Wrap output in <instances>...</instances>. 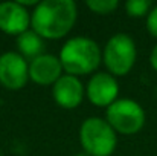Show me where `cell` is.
<instances>
[{
  "label": "cell",
  "instance_id": "1",
  "mask_svg": "<svg viewBox=\"0 0 157 156\" xmlns=\"http://www.w3.org/2000/svg\"><path fill=\"white\" fill-rule=\"evenodd\" d=\"M76 20L78 6L73 0H43L31 11V29L43 40H61Z\"/></svg>",
  "mask_w": 157,
  "mask_h": 156
},
{
  "label": "cell",
  "instance_id": "2",
  "mask_svg": "<svg viewBox=\"0 0 157 156\" xmlns=\"http://www.w3.org/2000/svg\"><path fill=\"white\" fill-rule=\"evenodd\" d=\"M58 58L64 74L79 78L98 72V67L102 63V49L93 38L76 35L66 40Z\"/></svg>",
  "mask_w": 157,
  "mask_h": 156
},
{
  "label": "cell",
  "instance_id": "3",
  "mask_svg": "<svg viewBox=\"0 0 157 156\" xmlns=\"http://www.w3.org/2000/svg\"><path fill=\"white\" fill-rule=\"evenodd\" d=\"M79 144L89 156H111L117 147V133L105 118H86L79 127Z\"/></svg>",
  "mask_w": 157,
  "mask_h": 156
},
{
  "label": "cell",
  "instance_id": "4",
  "mask_svg": "<svg viewBox=\"0 0 157 156\" xmlns=\"http://www.w3.org/2000/svg\"><path fill=\"white\" fill-rule=\"evenodd\" d=\"M137 60L136 42L131 35L125 32H117L111 35L104 49H102V63L107 67V72L113 77H125L131 72Z\"/></svg>",
  "mask_w": 157,
  "mask_h": 156
},
{
  "label": "cell",
  "instance_id": "5",
  "mask_svg": "<svg viewBox=\"0 0 157 156\" xmlns=\"http://www.w3.org/2000/svg\"><path fill=\"white\" fill-rule=\"evenodd\" d=\"M105 121L116 133L136 135L147 121L144 107L131 98H119L105 109Z\"/></svg>",
  "mask_w": 157,
  "mask_h": 156
},
{
  "label": "cell",
  "instance_id": "6",
  "mask_svg": "<svg viewBox=\"0 0 157 156\" xmlns=\"http://www.w3.org/2000/svg\"><path fill=\"white\" fill-rule=\"evenodd\" d=\"M29 81V61L18 52L8 51L0 55V86L8 90H21Z\"/></svg>",
  "mask_w": 157,
  "mask_h": 156
},
{
  "label": "cell",
  "instance_id": "7",
  "mask_svg": "<svg viewBox=\"0 0 157 156\" xmlns=\"http://www.w3.org/2000/svg\"><path fill=\"white\" fill-rule=\"evenodd\" d=\"M86 97L96 107H108L119 100V83L117 78L108 72H95L90 75L86 86Z\"/></svg>",
  "mask_w": 157,
  "mask_h": 156
},
{
  "label": "cell",
  "instance_id": "8",
  "mask_svg": "<svg viewBox=\"0 0 157 156\" xmlns=\"http://www.w3.org/2000/svg\"><path fill=\"white\" fill-rule=\"evenodd\" d=\"M31 29V11L15 2L0 3V31L8 35L18 37Z\"/></svg>",
  "mask_w": 157,
  "mask_h": 156
},
{
  "label": "cell",
  "instance_id": "9",
  "mask_svg": "<svg viewBox=\"0 0 157 156\" xmlns=\"http://www.w3.org/2000/svg\"><path fill=\"white\" fill-rule=\"evenodd\" d=\"M53 101L66 110L76 109L86 97V86L78 77L64 74L52 86Z\"/></svg>",
  "mask_w": 157,
  "mask_h": 156
},
{
  "label": "cell",
  "instance_id": "10",
  "mask_svg": "<svg viewBox=\"0 0 157 156\" xmlns=\"http://www.w3.org/2000/svg\"><path fill=\"white\" fill-rule=\"evenodd\" d=\"M63 75L64 70L56 55L41 54L29 61V80L38 86H53Z\"/></svg>",
  "mask_w": 157,
  "mask_h": 156
},
{
  "label": "cell",
  "instance_id": "11",
  "mask_svg": "<svg viewBox=\"0 0 157 156\" xmlns=\"http://www.w3.org/2000/svg\"><path fill=\"white\" fill-rule=\"evenodd\" d=\"M17 43V49L21 57H25L26 60H34L37 57H40L41 54H44V40L32 29H28L26 32L20 34L15 40Z\"/></svg>",
  "mask_w": 157,
  "mask_h": 156
},
{
  "label": "cell",
  "instance_id": "12",
  "mask_svg": "<svg viewBox=\"0 0 157 156\" xmlns=\"http://www.w3.org/2000/svg\"><path fill=\"white\" fill-rule=\"evenodd\" d=\"M124 8H125V12L130 17L140 18V17L148 15V12L153 8V3L150 0H128V2H125Z\"/></svg>",
  "mask_w": 157,
  "mask_h": 156
},
{
  "label": "cell",
  "instance_id": "13",
  "mask_svg": "<svg viewBox=\"0 0 157 156\" xmlns=\"http://www.w3.org/2000/svg\"><path fill=\"white\" fill-rule=\"evenodd\" d=\"M86 6L98 15H108L119 8V2L117 0H87Z\"/></svg>",
  "mask_w": 157,
  "mask_h": 156
},
{
  "label": "cell",
  "instance_id": "14",
  "mask_svg": "<svg viewBox=\"0 0 157 156\" xmlns=\"http://www.w3.org/2000/svg\"><path fill=\"white\" fill-rule=\"evenodd\" d=\"M147 31L153 38L157 40V5L151 8V11L147 15Z\"/></svg>",
  "mask_w": 157,
  "mask_h": 156
},
{
  "label": "cell",
  "instance_id": "15",
  "mask_svg": "<svg viewBox=\"0 0 157 156\" xmlns=\"http://www.w3.org/2000/svg\"><path fill=\"white\" fill-rule=\"evenodd\" d=\"M150 64L157 72V43H156V46L151 49V54H150Z\"/></svg>",
  "mask_w": 157,
  "mask_h": 156
},
{
  "label": "cell",
  "instance_id": "16",
  "mask_svg": "<svg viewBox=\"0 0 157 156\" xmlns=\"http://www.w3.org/2000/svg\"><path fill=\"white\" fill-rule=\"evenodd\" d=\"M73 156H89L86 152H79V153H76V155H73Z\"/></svg>",
  "mask_w": 157,
  "mask_h": 156
}]
</instances>
